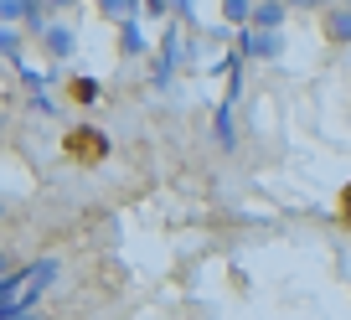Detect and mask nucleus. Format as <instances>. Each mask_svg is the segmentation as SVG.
<instances>
[{
	"label": "nucleus",
	"instance_id": "nucleus-1",
	"mask_svg": "<svg viewBox=\"0 0 351 320\" xmlns=\"http://www.w3.org/2000/svg\"><path fill=\"white\" fill-rule=\"evenodd\" d=\"M52 274H57V258H42V264H32V269L5 279V284H0V320L26 315V305H36V295L52 284Z\"/></svg>",
	"mask_w": 351,
	"mask_h": 320
},
{
	"label": "nucleus",
	"instance_id": "nucleus-2",
	"mask_svg": "<svg viewBox=\"0 0 351 320\" xmlns=\"http://www.w3.org/2000/svg\"><path fill=\"white\" fill-rule=\"evenodd\" d=\"M238 47H243V57H274V52H279V32H258V26H243Z\"/></svg>",
	"mask_w": 351,
	"mask_h": 320
},
{
	"label": "nucleus",
	"instance_id": "nucleus-3",
	"mask_svg": "<svg viewBox=\"0 0 351 320\" xmlns=\"http://www.w3.org/2000/svg\"><path fill=\"white\" fill-rule=\"evenodd\" d=\"M285 11H289V0H258V5H253V21H248V26H258V32H279Z\"/></svg>",
	"mask_w": 351,
	"mask_h": 320
},
{
	"label": "nucleus",
	"instance_id": "nucleus-4",
	"mask_svg": "<svg viewBox=\"0 0 351 320\" xmlns=\"http://www.w3.org/2000/svg\"><path fill=\"white\" fill-rule=\"evenodd\" d=\"M42 42H47V52H52V57H67V52L77 47L67 26H42Z\"/></svg>",
	"mask_w": 351,
	"mask_h": 320
},
{
	"label": "nucleus",
	"instance_id": "nucleus-5",
	"mask_svg": "<svg viewBox=\"0 0 351 320\" xmlns=\"http://www.w3.org/2000/svg\"><path fill=\"white\" fill-rule=\"evenodd\" d=\"M326 36L330 42H351V5H336V11L326 16Z\"/></svg>",
	"mask_w": 351,
	"mask_h": 320
},
{
	"label": "nucleus",
	"instance_id": "nucleus-6",
	"mask_svg": "<svg viewBox=\"0 0 351 320\" xmlns=\"http://www.w3.org/2000/svg\"><path fill=\"white\" fill-rule=\"evenodd\" d=\"M73 155H88V160H99V155H104L99 130H77V134H73Z\"/></svg>",
	"mask_w": 351,
	"mask_h": 320
},
{
	"label": "nucleus",
	"instance_id": "nucleus-7",
	"mask_svg": "<svg viewBox=\"0 0 351 320\" xmlns=\"http://www.w3.org/2000/svg\"><path fill=\"white\" fill-rule=\"evenodd\" d=\"M222 16H228L232 26H248L253 21V0H222Z\"/></svg>",
	"mask_w": 351,
	"mask_h": 320
},
{
	"label": "nucleus",
	"instance_id": "nucleus-8",
	"mask_svg": "<svg viewBox=\"0 0 351 320\" xmlns=\"http://www.w3.org/2000/svg\"><path fill=\"white\" fill-rule=\"evenodd\" d=\"M238 140V124H232V103L228 109H217V145H232Z\"/></svg>",
	"mask_w": 351,
	"mask_h": 320
},
{
	"label": "nucleus",
	"instance_id": "nucleus-9",
	"mask_svg": "<svg viewBox=\"0 0 351 320\" xmlns=\"http://www.w3.org/2000/svg\"><path fill=\"white\" fill-rule=\"evenodd\" d=\"M124 47H130V57H140V47H145V36H140L134 21H124Z\"/></svg>",
	"mask_w": 351,
	"mask_h": 320
},
{
	"label": "nucleus",
	"instance_id": "nucleus-10",
	"mask_svg": "<svg viewBox=\"0 0 351 320\" xmlns=\"http://www.w3.org/2000/svg\"><path fill=\"white\" fill-rule=\"evenodd\" d=\"M73 93H77L83 103H93V99H99V83H93V77H77V83H73Z\"/></svg>",
	"mask_w": 351,
	"mask_h": 320
},
{
	"label": "nucleus",
	"instance_id": "nucleus-11",
	"mask_svg": "<svg viewBox=\"0 0 351 320\" xmlns=\"http://www.w3.org/2000/svg\"><path fill=\"white\" fill-rule=\"evenodd\" d=\"M336 217L351 227V181H346V191H341V201H336Z\"/></svg>",
	"mask_w": 351,
	"mask_h": 320
},
{
	"label": "nucleus",
	"instance_id": "nucleus-12",
	"mask_svg": "<svg viewBox=\"0 0 351 320\" xmlns=\"http://www.w3.org/2000/svg\"><path fill=\"white\" fill-rule=\"evenodd\" d=\"M0 16H5V21H21V16H26V0H5V5H0Z\"/></svg>",
	"mask_w": 351,
	"mask_h": 320
},
{
	"label": "nucleus",
	"instance_id": "nucleus-13",
	"mask_svg": "<svg viewBox=\"0 0 351 320\" xmlns=\"http://www.w3.org/2000/svg\"><path fill=\"white\" fill-rule=\"evenodd\" d=\"M52 5H73V0H52Z\"/></svg>",
	"mask_w": 351,
	"mask_h": 320
}]
</instances>
